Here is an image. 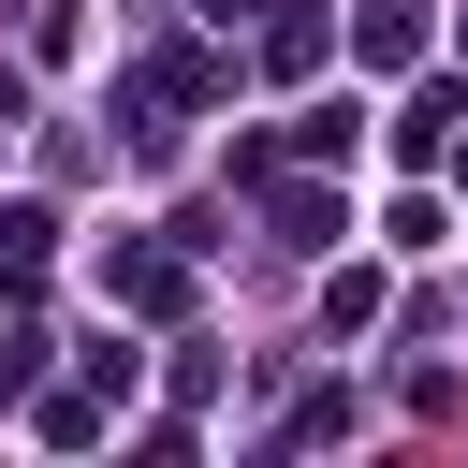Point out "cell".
Returning a JSON list of instances; mask_svg holds the SVG:
<instances>
[{"instance_id":"cell-1","label":"cell","mask_w":468,"mask_h":468,"mask_svg":"<svg viewBox=\"0 0 468 468\" xmlns=\"http://www.w3.org/2000/svg\"><path fill=\"white\" fill-rule=\"evenodd\" d=\"M102 278H117V307H146V322H176V307H190V263H176V249H117Z\"/></svg>"},{"instance_id":"cell-2","label":"cell","mask_w":468,"mask_h":468,"mask_svg":"<svg viewBox=\"0 0 468 468\" xmlns=\"http://www.w3.org/2000/svg\"><path fill=\"white\" fill-rule=\"evenodd\" d=\"M351 44H366L380 73H395V58H424V0H366V15H351Z\"/></svg>"},{"instance_id":"cell-3","label":"cell","mask_w":468,"mask_h":468,"mask_svg":"<svg viewBox=\"0 0 468 468\" xmlns=\"http://www.w3.org/2000/svg\"><path fill=\"white\" fill-rule=\"evenodd\" d=\"M453 117H468V88H424V102L395 117V146H410V161H439V146H453Z\"/></svg>"},{"instance_id":"cell-4","label":"cell","mask_w":468,"mask_h":468,"mask_svg":"<svg viewBox=\"0 0 468 468\" xmlns=\"http://www.w3.org/2000/svg\"><path fill=\"white\" fill-rule=\"evenodd\" d=\"M278 234L292 249H336V190H278Z\"/></svg>"},{"instance_id":"cell-5","label":"cell","mask_w":468,"mask_h":468,"mask_svg":"<svg viewBox=\"0 0 468 468\" xmlns=\"http://www.w3.org/2000/svg\"><path fill=\"white\" fill-rule=\"evenodd\" d=\"M44 234H58V219H44V205H15V219H0V278H44Z\"/></svg>"},{"instance_id":"cell-6","label":"cell","mask_w":468,"mask_h":468,"mask_svg":"<svg viewBox=\"0 0 468 468\" xmlns=\"http://www.w3.org/2000/svg\"><path fill=\"white\" fill-rule=\"evenodd\" d=\"M29 395H44V336L15 322V336H0V410H29Z\"/></svg>"},{"instance_id":"cell-7","label":"cell","mask_w":468,"mask_h":468,"mask_svg":"<svg viewBox=\"0 0 468 468\" xmlns=\"http://www.w3.org/2000/svg\"><path fill=\"white\" fill-rule=\"evenodd\" d=\"M453 190H468V132H453Z\"/></svg>"}]
</instances>
